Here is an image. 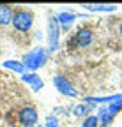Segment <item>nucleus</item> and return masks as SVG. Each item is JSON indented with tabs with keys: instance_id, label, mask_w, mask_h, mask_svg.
Segmentation results:
<instances>
[{
	"instance_id": "0eeeda50",
	"label": "nucleus",
	"mask_w": 122,
	"mask_h": 127,
	"mask_svg": "<svg viewBox=\"0 0 122 127\" xmlns=\"http://www.w3.org/2000/svg\"><path fill=\"white\" fill-rule=\"evenodd\" d=\"M92 32H90L88 28H81V30H78L76 32V35H74V39H73V46H78V48H85V46H88L90 42H92Z\"/></svg>"
},
{
	"instance_id": "20e7f679",
	"label": "nucleus",
	"mask_w": 122,
	"mask_h": 127,
	"mask_svg": "<svg viewBox=\"0 0 122 127\" xmlns=\"http://www.w3.org/2000/svg\"><path fill=\"white\" fill-rule=\"evenodd\" d=\"M58 37H60V25L55 16H51L48 20V48H50V51H55L58 48Z\"/></svg>"
},
{
	"instance_id": "9d476101",
	"label": "nucleus",
	"mask_w": 122,
	"mask_h": 127,
	"mask_svg": "<svg viewBox=\"0 0 122 127\" xmlns=\"http://www.w3.org/2000/svg\"><path fill=\"white\" fill-rule=\"evenodd\" d=\"M57 20H58V25H62L64 30H69L71 23L76 20V14H73V12H60L57 16Z\"/></svg>"
},
{
	"instance_id": "423d86ee",
	"label": "nucleus",
	"mask_w": 122,
	"mask_h": 127,
	"mask_svg": "<svg viewBox=\"0 0 122 127\" xmlns=\"http://www.w3.org/2000/svg\"><path fill=\"white\" fill-rule=\"evenodd\" d=\"M53 85L57 87V90L60 94H64V95H69V97H76V95H78L76 88L67 81V78H64V76H55L53 78Z\"/></svg>"
},
{
	"instance_id": "1a4fd4ad",
	"label": "nucleus",
	"mask_w": 122,
	"mask_h": 127,
	"mask_svg": "<svg viewBox=\"0 0 122 127\" xmlns=\"http://www.w3.org/2000/svg\"><path fill=\"white\" fill-rule=\"evenodd\" d=\"M81 7H85L87 11H92V12H113L117 9L115 5H106V4H83Z\"/></svg>"
},
{
	"instance_id": "f257e3e1",
	"label": "nucleus",
	"mask_w": 122,
	"mask_h": 127,
	"mask_svg": "<svg viewBox=\"0 0 122 127\" xmlns=\"http://www.w3.org/2000/svg\"><path fill=\"white\" fill-rule=\"evenodd\" d=\"M44 62H46V53H44L42 48H34L32 51L23 55V60H21L25 71H30V72H34L41 65H44Z\"/></svg>"
},
{
	"instance_id": "dca6fc26",
	"label": "nucleus",
	"mask_w": 122,
	"mask_h": 127,
	"mask_svg": "<svg viewBox=\"0 0 122 127\" xmlns=\"http://www.w3.org/2000/svg\"><path fill=\"white\" fill-rule=\"evenodd\" d=\"M119 32H120V35H122V23H120V27H119Z\"/></svg>"
},
{
	"instance_id": "7ed1b4c3",
	"label": "nucleus",
	"mask_w": 122,
	"mask_h": 127,
	"mask_svg": "<svg viewBox=\"0 0 122 127\" xmlns=\"http://www.w3.org/2000/svg\"><path fill=\"white\" fill-rule=\"evenodd\" d=\"M12 27L20 30V32H28L30 28H32V23H34V16L30 11H16L12 14Z\"/></svg>"
},
{
	"instance_id": "2eb2a0df",
	"label": "nucleus",
	"mask_w": 122,
	"mask_h": 127,
	"mask_svg": "<svg viewBox=\"0 0 122 127\" xmlns=\"http://www.w3.org/2000/svg\"><path fill=\"white\" fill-rule=\"evenodd\" d=\"M44 127H58V120L55 117H48L46 118V125Z\"/></svg>"
},
{
	"instance_id": "39448f33",
	"label": "nucleus",
	"mask_w": 122,
	"mask_h": 127,
	"mask_svg": "<svg viewBox=\"0 0 122 127\" xmlns=\"http://www.w3.org/2000/svg\"><path fill=\"white\" fill-rule=\"evenodd\" d=\"M20 124L25 125V127H34L37 124V111L34 106H25L21 111H20Z\"/></svg>"
},
{
	"instance_id": "4468645a",
	"label": "nucleus",
	"mask_w": 122,
	"mask_h": 127,
	"mask_svg": "<svg viewBox=\"0 0 122 127\" xmlns=\"http://www.w3.org/2000/svg\"><path fill=\"white\" fill-rule=\"evenodd\" d=\"M81 127H99L97 117H96V115H88V117H85L83 122H81Z\"/></svg>"
},
{
	"instance_id": "6e6552de",
	"label": "nucleus",
	"mask_w": 122,
	"mask_h": 127,
	"mask_svg": "<svg viewBox=\"0 0 122 127\" xmlns=\"http://www.w3.org/2000/svg\"><path fill=\"white\" fill-rule=\"evenodd\" d=\"M21 79H23L25 83H28L30 87H32V90H34V92H39V90L44 87L42 79H41L36 72H25V74H21Z\"/></svg>"
},
{
	"instance_id": "f03ea898",
	"label": "nucleus",
	"mask_w": 122,
	"mask_h": 127,
	"mask_svg": "<svg viewBox=\"0 0 122 127\" xmlns=\"http://www.w3.org/2000/svg\"><path fill=\"white\" fill-rule=\"evenodd\" d=\"M122 109V97H119L117 101H113V102H108V106H101L99 109H97V120L103 124V127H106L112 120H113V117L119 113V111Z\"/></svg>"
},
{
	"instance_id": "9b49d317",
	"label": "nucleus",
	"mask_w": 122,
	"mask_h": 127,
	"mask_svg": "<svg viewBox=\"0 0 122 127\" xmlns=\"http://www.w3.org/2000/svg\"><path fill=\"white\" fill-rule=\"evenodd\" d=\"M12 9L9 7V5H0V25L2 27H5V25H9L11 21H12Z\"/></svg>"
},
{
	"instance_id": "f3484780",
	"label": "nucleus",
	"mask_w": 122,
	"mask_h": 127,
	"mask_svg": "<svg viewBox=\"0 0 122 127\" xmlns=\"http://www.w3.org/2000/svg\"><path fill=\"white\" fill-rule=\"evenodd\" d=\"M39 127H44V125H39Z\"/></svg>"
},
{
	"instance_id": "a211bd4d",
	"label": "nucleus",
	"mask_w": 122,
	"mask_h": 127,
	"mask_svg": "<svg viewBox=\"0 0 122 127\" xmlns=\"http://www.w3.org/2000/svg\"><path fill=\"white\" fill-rule=\"evenodd\" d=\"M0 53H2V51H0Z\"/></svg>"
},
{
	"instance_id": "ddd939ff",
	"label": "nucleus",
	"mask_w": 122,
	"mask_h": 127,
	"mask_svg": "<svg viewBox=\"0 0 122 127\" xmlns=\"http://www.w3.org/2000/svg\"><path fill=\"white\" fill-rule=\"evenodd\" d=\"M94 106H88V104H78V106H74V117H88V111L92 109Z\"/></svg>"
},
{
	"instance_id": "f8f14e48",
	"label": "nucleus",
	"mask_w": 122,
	"mask_h": 127,
	"mask_svg": "<svg viewBox=\"0 0 122 127\" xmlns=\"http://www.w3.org/2000/svg\"><path fill=\"white\" fill-rule=\"evenodd\" d=\"M4 67H5V69H11V71H14V72H18V74H25L23 64L18 62V60H5V62H4Z\"/></svg>"
}]
</instances>
